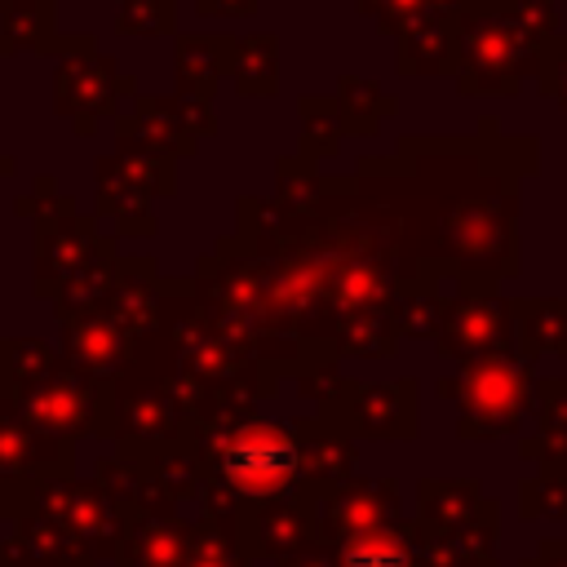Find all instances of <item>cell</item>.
Returning a JSON list of instances; mask_svg holds the SVG:
<instances>
[{"label":"cell","instance_id":"cell-2","mask_svg":"<svg viewBox=\"0 0 567 567\" xmlns=\"http://www.w3.org/2000/svg\"><path fill=\"white\" fill-rule=\"evenodd\" d=\"M346 567H408L394 540H354L346 549Z\"/></svg>","mask_w":567,"mask_h":567},{"label":"cell","instance_id":"cell-1","mask_svg":"<svg viewBox=\"0 0 567 567\" xmlns=\"http://www.w3.org/2000/svg\"><path fill=\"white\" fill-rule=\"evenodd\" d=\"M292 470H297V447L279 430H252L226 447V474L244 492H275L292 478Z\"/></svg>","mask_w":567,"mask_h":567}]
</instances>
